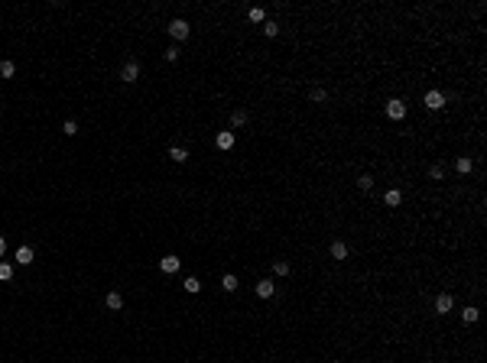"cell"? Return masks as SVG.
<instances>
[{"label": "cell", "mask_w": 487, "mask_h": 363, "mask_svg": "<svg viewBox=\"0 0 487 363\" xmlns=\"http://www.w3.org/2000/svg\"><path fill=\"white\" fill-rule=\"evenodd\" d=\"M188 33H192V26H188V20H172L169 23V36L176 39V42H186Z\"/></svg>", "instance_id": "obj_1"}, {"label": "cell", "mask_w": 487, "mask_h": 363, "mask_svg": "<svg viewBox=\"0 0 487 363\" xmlns=\"http://www.w3.org/2000/svg\"><path fill=\"white\" fill-rule=\"evenodd\" d=\"M387 117H390V120H403V117H406V100L390 98L387 100Z\"/></svg>", "instance_id": "obj_2"}, {"label": "cell", "mask_w": 487, "mask_h": 363, "mask_svg": "<svg viewBox=\"0 0 487 363\" xmlns=\"http://www.w3.org/2000/svg\"><path fill=\"white\" fill-rule=\"evenodd\" d=\"M445 104H449V94H442V91H429L425 94V107L429 110H442Z\"/></svg>", "instance_id": "obj_3"}, {"label": "cell", "mask_w": 487, "mask_h": 363, "mask_svg": "<svg viewBox=\"0 0 487 363\" xmlns=\"http://www.w3.org/2000/svg\"><path fill=\"white\" fill-rule=\"evenodd\" d=\"M137 78H140V62H133V59H130V62H127L124 68H120V81H127V85H133Z\"/></svg>", "instance_id": "obj_4"}, {"label": "cell", "mask_w": 487, "mask_h": 363, "mask_svg": "<svg viewBox=\"0 0 487 363\" xmlns=\"http://www.w3.org/2000/svg\"><path fill=\"white\" fill-rule=\"evenodd\" d=\"M179 266H182V260H179L176 253H169V256H162V260H159V269L166 272V276H172V272H179Z\"/></svg>", "instance_id": "obj_5"}, {"label": "cell", "mask_w": 487, "mask_h": 363, "mask_svg": "<svg viewBox=\"0 0 487 363\" xmlns=\"http://www.w3.org/2000/svg\"><path fill=\"white\" fill-rule=\"evenodd\" d=\"M257 298H270L273 292H276V286H273V279H260V282H257Z\"/></svg>", "instance_id": "obj_6"}, {"label": "cell", "mask_w": 487, "mask_h": 363, "mask_svg": "<svg viewBox=\"0 0 487 363\" xmlns=\"http://www.w3.org/2000/svg\"><path fill=\"white\" fill-rule=\"evenodd\" d=\"M215 146H218V149H231V146H234V130H221V133L215 136Z\"/></svg>", "instance_id": "obj_7"}, {"label": "cell", "mask_w": 487, "mask_h": 363, "mask_svg": "<svg viewBox=\"0 0 487 363\" xmlns=\"http://www.w3.org/2000/svg\"><path fill=\"white\" fill-rule=\"evenodd\" d=\"M328 253H332L335 260H348V243H344V240H332Z\"/></svg>", "instance_id": "obj_8"}, {"label": "cell", "mask_w": 487, "mask_h": 363, "mask_svg": "<svg viewBox=\"0 0 487 363\" xmlns=\"http://www.w3.org/2000/svg\"><path fill=\"white\" fill-rule=\"evenodd\" d=\"M451 308H455V298H451V295H439V298H435V311H439V315H449Z\"/></svg>", "instance_id": "obj_9"}, {"label": "cell", "mask_w": 487, "mask_h": 363, "mask_svg": "<svg viewBox=\"0 0 487 363\" xmlns=\"http://www.w3.org/2000/svg\"><path fill=\"white\" fill-rule=\"evenodd\" d=\"M33 260H36V250H33V247H20V250H16V263H20V266H30Z\"/></svg>", "instance_id": "obj_10"}, {"label": "cell", "mask_w": 487, "mask_h": 363, "mask_svg": "<svg viewBox=\"0 0 487 363\" xmlns=\"http://www.w3.org/2000/svg\"><path fill=\"white\" fill-rule=\"evenodd\" d=\"M104 305H108L111 311H120V308H124V295H120V292H108V295H104Z\"/></svg>", "instance_id": "obj_11"}, {"label": "cell", "mask_w": 487, "mask_h": 363, "mask_svg": "<svg viewBox=\"0 0 487 363\" xmlns=\"http://www.w3.org/2000/svg\"><path fill=\"white\" fill-rule=\"evenodd\" d=\"M383 201H387V208H400V204H403V192H400V188H387Z\"/></svg>", "instance_id": "obj_12"}, {"label": "cell", "mask_w": 487, "mask_h": 363, "mask_svg": "<svg viewBox=\"0 0 487 363\" xmlns=\"http://www.w3.org/2000/svg\"><path fill=\"white\" fill-rule=\"evenodd\" d=\"M455 169L461 172V175H471V169H474V159H471V156H458V159H455Z\"/></svg>", "instance_id": "obj_13"}, {"label": "cell", "mask_w": 487, "mask_h": 363, "mask_svg": "<svg viewBox=\"0 0 487 363\" xmlns=\"http://www.w3.org/2000/svg\"><path fill=\"white\" fill-rule=\"evenodd\" d=\"M478 318H481V308H478V305H468V308L461 311V321H464V325H474Z\"/></svg>", "instance_id": "obj_14"}, {"label": "cell", "mask_w": 487, "mask_h": 363, "mask_svg": "<svg viewBox=\"0 0 487 363\" xmlns=\"http://www.w3.org/2000/svg\"><path fill=\"white\" fill-rule=\"evenodd\" d=\"M169 159H172V163H186V159H188V149L186 146H172L169 149Z\"/></svg>", "instance_id": "obj_15"}, {"label": "cell", "mask_w": 487, "mask_h": 363, "mask_svg": "<svg viewBox=\"0 0 487 363\" xmlns=\"http://www.w3.org/2000/svg\"><path fill=\"white\" fill-rule=\"evenodd\" d=\"M182 289H186L188 295H198V292H201V282H198V279H195V276H188L186 282H182Z\"/></svg>", "instance_id": "obj_16"}, {"label": "cell", "mask_w": 487, "mask_h": 363, "mask_svg": "<svg viewBox=\"0 0 487 363\" xmlns=\"http://www.w3.org/2000/svg\"><path fill=\"white\" fill-rule=\"evenodd\" d=\"M247 124V110H234L231 114V130H237V127Z\"/></svg>", "instance_id": "obj_17"}, {"label": "cell", "mask_w": 487, "mask_h": 363, "mask_svg": "<svg viewBox=\"0 0 487 363\" xmlns=\"http://www.w3.org/2000/svg\"><path fill=\"white\" fill-rule=\"evenodd\" d=\"M221 289H225V292H237V276H234V272H227V276L221 279Z\"/></svg>", "instance_id": "obj_18"}, {"label": "cell", "mask_w": 487, "mask_h": 363, "mask_svg": "<svg viewBox=\"0 0 487 363\" xmlns=\"http://www.w3.org/2000/svg\"><path fill=\"white\" fill-rule=\"evenodd\" d=\"M250 23H266V10H263V7H250Z\"/></svg>", "instance_id": "obj_19"}, {"label": "cell", "mask_w": 487, "mask_h": 363, "mask_svg": "<svg viewBox=\"0 0 487 363\" xmlns=\"http://www.w3.org/2000/svg\"><path fill=\"white\" fill-rule=\"evenodd\" d=\"M16 75V65L10 62V59H3V62H0V78H13Z\"/></svg>", "instance_id": "obj_20"}, {"label": "cell", "mask_w": 487, "mask_h": 363, "mask_svg": "<svg viewBox=\"0 0 487 363\" xmlns=\"http://www.w3.org/2000/svg\"><path fill=\"white\" fill-rule=\"evenodd\" d=\"M263 33H266V36H279V23H276V20H266V23H263Z\"/></svg>", "instance_id": "obj_21"}, {"label": "cell", "mask_w": 487, "mask_h": 363, "mask_svg": "<svg viewBox=\"0 0 487 363\" xmlns=\"http://www.w3.org/2000/svg\"><path fill=\"white\" fill-rule=\"evenodd\" d=\"M13 279V266L10 263H0V282H10Z\"/></svg>", "instance_id": "obj_22"}, {"label": "cell", "mask_w": 487, "mask_h": 363, "mask_svg": "<svg viewBox=\"0 0 487 363\" xmlns=\"http://www.w3.org/2000/svg\"><path fill=\"white\" fill-rule=\"evenodd\" d=\"M273 272H276V276H289V263L286 260H276V263H273Z\"/></svg>", "instance_id": "obj_23"}, {"label": "cell", "mask_w": 487, "mask_h": 363, "mask_svg": "<svg viewBox=\"0 0 487 363\" xmlns=\"http://www.w3.org/2000/svg\"><path fill=\"white\" fill-rule=\"evenodd\" d=\"M357 188H361V192H371V188H374V178L371 175H361V178H357Z\"/></svg>", "instance_id": "obj_24"}, {"label": "cell", "mask_w": 487, "mask_h": 363, "mask_svg": "<svg viewBox=\"0 0 487 363\" xmlns=\"http://www.w3.org/2000/svg\"><path fill=\"white\" fill-rule=\"evenodd\" d=\"M62 133H65V136H75V133H78V124H75V120H65V124H62Z\"/></svg>", "instance_id": "obj_25"}, {"label": "cell", "mask_w": 487, "mask_h": 363, "mask_svg": "<svg viewBox=\"0 0 487 363\" xmlns=\"http://www.w3.org/2000/svg\"><path fill=\"white\" fill-rule=\"evenodd\" d=\"M176 59H179V46H169L166 49V62H176Z\"/></svg>", "instance_id": "obj_26"}, {"label": "cell", "mask_w": 487, "mask_h": 363, "mask_svg": "<svg viewBox=\"0 0 487 363\" xmlns=\"http://www.w3.org/2000/svg\"><path fill=\"white\" fill-rule=\"evenodd\" d=\"M312 100H315V104H322V100H325V91H322V88H312Z\"/></svg>", "instance_id": "obj_27"}, {"label": "cell", "mask_w": 487, "mask_h": 363, "mask_svg": "<svg viewBox=\"0 0 487 363\" xmlns=\"http://www.w3.org/2000/svg\"><path fill=\"white\" fill-rule=\"evenodd\" d=\"M429 175H432V178H442V175H445V169H442V165H439V163H435V165H432V169H429Z\"/></svg>", "instance_id": "obj_28"}, {"label": "cell", "mask_w": 487, "mask_h": 363, "mask_svg": "<svg viewBox=\"0 0 487 363\" xmlns=\"http://www.w3.org/2000/svg\"><path fill=\"white\" fill-rule=\"evenodd\" d=\"M3 253H7V240L0 237V256H3Z\"/></svg>", "instance_id": "obj_29"}]
</instances>
